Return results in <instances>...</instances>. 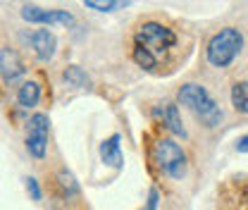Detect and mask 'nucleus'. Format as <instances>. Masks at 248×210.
Instances as JSON below:
<instances>
[{"label": "nucleus", "mask_w": 248, "mask_h": 210, "mask_svg": "<svg viewBox=\"0 0 248 210\" xmlns=\"http://www.w3.org/2000/svg\"><path fill=\"white\" fill-rule=\"evenodd\" d=\"M122 136L120 134H112L108 136L103 144H100V158L105 165L115 167V170H122L124 167V155H122Z\"/></svg>", "instance_id": "1a4fd4ad"}, {"label": "nucleus", "mask_w": 248, "mask_h": 210, "mask_svg": "<svg viewBox=\"0 0 248 210\" xmlns=\"http://www.w3.org/2000/svg\"><path fill=\"white\" fill-rule=\"evenodd\" d=\"M155 115L162 120V124H165L174 136L186 139V127H184V122H182V115H179V105H174V103H165L160 110H155Z\"/></svg>", "instance_id": "9d476101"}, {"label": "nucleus", "mask_w": 248, "mask_h": 210, "mask_svg": "<svg viewBox=\"0 0 248 210\" xmlns=\"http://www.w3.org/2000/svg\"><path fill=\"white\" fill-rule=\"evenodd\" d=\"M153 158L157 170L170 179H184L188 172V158L174 139H160L153 148Z\"/></svg>", "instance_id": "20e7f679"}, {"label": "nucleus", "mask_w": 248, "mask_h": 210, "mask_svg": "<svg viewBox=\"0 0 248 210\" xmlns=\"http://www.w3.org/2000/svg\"><path fill=\"white\" fill-rule=\"evenodd\" d=\"M177 43H179L177 33L170 29L167 24L155 22V19L143 22V24L136 29V33H134V46H141L143 50H148L157 62L162 58V53L177 48Z\"/></svg>", "instance_id": "7ed1b4c3"}, {"label": "nucleus", "mask_w": 248, "mask_h": 210, "mask_svg": "<svg viewBox=\"0 0 248 210\" xmlns=\"http://www.w3.org/2000/svg\"><path fill=\"white\" fill-rule=\"evenodd\" d=\"M27 191H29L31 201H41L43 198V191H41V186H38V179L36 177H27Z\"/></svg>", "instance_id": "f3484780"}, {"label": "nucleus", "mask_w": 248, "mask_h": 210, "mask_svg": "<svg viewBox=\"0 0 248 210\" xmlns=\"http://www.w3.org/2000/svg\"><path fill=\"white\" fill-rule=\"evenodd\" d=\"M48 131H50V120L43 113H36L29 117L27 124V150L31 158L43 160L48 153Z\"/></svg>", "instance_id": "39448f33"}, {"label": "nucleus", "mask_w": 248, "mask_h": 210, "mask_svg": "<svg viewBox=\"0 0 248 210\" xmlns=\"http://www.w3.org/2000/svg\"><path fill=\"white\" fill-rule=\"evenodd\" d=\"M131 58H134V62H136L141 69H146V72H153L155 67L160 65V62L155 60L148 50H143L141 46H134V48H131Z\"/></svg>", "instance_id": "4468645a"}, {"label": "nucleus", "mask_w": 248, "mask_h": 210, "mask_svg": "<svg viewBox=\"0 0 248 210\" xmlns=\"http://www.w3.org/2000/svg\"><path fill=\"white\" fill-rule=\"evenodd\" d=\"M27 74V65L15 48H0V79L5 86H15Z\"/></svg>", "instance_id": "0eeeda50"}, {"label": "nucleus", "mask_w": 248, "mask_h": 210, "mask_svg": "<svg viewBox=\"0 0 248 210\" xmlns=\"http://www.w3.org/2000/svg\"><path fill=\"white\" fill-rule=\"evenodd\" d=\"M241 50H244V33L234 27H224L210 36V41L205 46V58L213 67L224 69L239 58Z\"/></svg>", "instance_id": "f03ea898"}, {"label": "nucleus", "mask_w": 248, "mask_h": 210, "mask_svg": "<svg viewBox=\"0 0 248 210\" xmlns=\"http://www.w3.org/2000/svg\"><path fill=\"white\" fill-rule=\"evenodd\" d=\"M38 100H41V84L38 81H22L19 84V89H17V103L22 105V108H36L38 105Z\"/></svg>", "instance_id": "9b49d317"}, {"label": "nucleus", "mask_w": 248, "mask_h": 210, "mask_svg": "<svg viewBox=\"0 0 248 210\" xmlns=\"http://www.w3.org/2000/svg\"><path fill=\"white\" fill-rule=\"evenodd\" d=\"M29 43H31V50H33V55H36V58H38L41 62L53 60V55H55V48H58V38H55V33L48 29V27L31 31Z\"/></svg>", "instance_id": "6e6552de"}, {"label": "nucleus", "mask_w": 248, "mask_h": 210, "mask_svg": "<svg viewBox=\"0 0 248 210\" xmlns=\"http://www.w3.org/2000/svg\"><path fill=\"white\" fill-rule=\"evenodd\" d=\"M22 19L29 24H38V27H72L74 24V15L67 10H48V7H38V5H24L22 7Z\"/></svg>", "instance_id": "423d86ee"}, {"label": "nucleus", "mask_w": 248, "mask_h": 210, "mask_svg": "<svg viewBox=\"0 0 248 210\" xmlns=\"http://www.w3.org/2000/svg\"><path fill=\"white\" fill-rule=\"evenodd\" d=\"M177 100H179V105L188 108L205 127H217L224 117L222 108L217 105V100L203 84H184L177 93Z\"/></svg>", "instance_id": "f257e3e1"}, {"label": "nucleus", "mask_w": 248, "mask_h": 210, "mask_svg": "<svg viewBox=\"0 0 248 210\" xmlns=\"http://www.w3.org/2000/svg\"><path fill=\"white\" fill-rule=\"evenodd\" d=\"M62 79H64L69 86H77V89H89V86H91L89 74H86L81 67H77V65H69V67L62 72Z\"/></svg>", "instance_id": "f8f14e48"}, {"label": "nucleus", "mask_w": 248, "mask_h": 210, "mask_svg": "<svg viewBox=\"0 0 248 210\" xmlns=\"http://www.w3.org/2000/svg\"><path fill=\"white\" fill-rule=\"evenodd\" d=\"M84 5L95 12H115L120 7V0H84Z\"/></svg>", "instance_id": "dca6fc26"}, {"label": "nucleus", "mask_w": 248, "mask_h": 210, "mask_svg": "<svg viewBox=\"0 0 248 210\" xmlns=\"http://www.w3.org/2000/svg\"><path fill=\"white\" fill-rule=\"evenodd\" d=\"M58 184H60V189L64 191V196H67V198L79 196V184H77L74 175H72L69 170H60V172H58Z\"/></svg>", "instance_id": "2eb2a0df"}, {"label": "nucleus", "mask_w": 248, "mask_h": 210, "mask_svg": "<svg viewBox=\"0 0 248 210\" xmlns=\"http://www.w3.org/2000/svg\"><path fill=\"white\" fill-rule=\"evenodd\" d=\"M157 206H160V191L153 186V189L148 191V203H146L141 210H157Z\"/></svg>", "instance_id": "a211bd4d"}, {"label": "nucleus", "mask_w": 248, "mask_h": 210, "mask_svg": "<svg viewBox=\"0 0 248 210\" xmlns=\"http://www.w3.org/2000/svg\"><path fill=\"white\" fill-rule=\"evenodd\" d=\"M232 105L236 113L246 115L248 113V84L246 81H236L232 86Z\"/></svg>", "instance_id": "ddd939ff"}, {"label": "nucleus", "mask_w": 248, "mask_h": 210, "mask_svg": "<svg viewBox=\"0 0 248 210\" xmlns=\"http://www.w3.org/2000/svg\"><path fill=\"white\" fill-rule=\"evenodd\" d=\"M246 144H248V136H246V134H244V136H241V139L236 141V150H241V153H246V150H248V146H246Z\"/></svg>", "instance_id": "6ab92c4d"}]
</instances>
